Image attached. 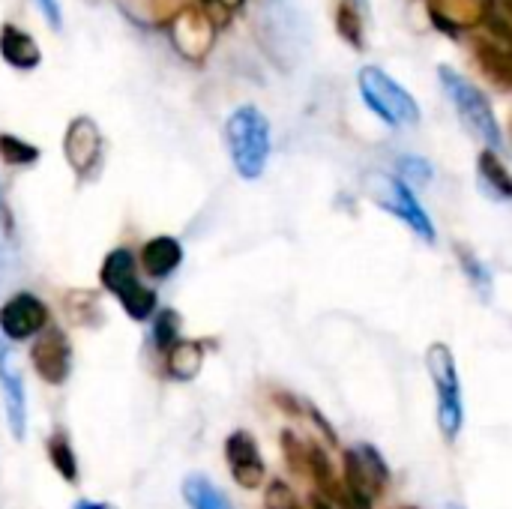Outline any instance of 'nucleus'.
Returning a JSON list of instances; mask_svg holds the SVG:
<instances>
[{
  "label": "nucleus",
  "instance_id": "15",
  "mask_svg": "<svg viewBox=\"0 0 512 509\" xmlns=\"http://www.w3.org/2000/svg\"><path fill=\"white\" fill-rule=\"evenodd\" d=\"M477 180H480V189L486 198L492 201H510L512 198V180L507 165L501 162L498 153L492 150H483L480 159H477Z\"/></svg>",
  "mask_w": 512,
  "mask_h": 509
},
{
  "label": "nucleus",
  "instance_id": "20",
  "mask_svg": "<svg viewBox=\"0 0 512 509\" xmlns=\"http://www.w3.org/2000/svg\"><path fill=\"white\" fill-rule=\"evenodd\" d=\"M48 459L54 465V471L66 480V483H75L78 477V462H75V453L66 441L63 432H54V438L48 441Z\"/></svg>",
  "mask_w": 512,
  "mask_h": 509
},
{
  "label": "nucleus",
  "instance_id": "4",
  "mask_svg": "<svg viewBox=\"0 0 512 509\" xmlns=\"http://www.w3.org/2000/svg\"><path fill=\"white\" fill-rule=\"evenodd\" d=\"M426 366H429V378L435 384V399H438V429L447 441H456L465 426V405H462L456 357L444 342H435L426 351Z\"/></svg>",
  "mask_w": 512,
  "mask_h": 509
},
{
  "label": "nucleus",
  "instance_id": "3",
  "mask_svg": "<svg viewBox=\"0 0 512 509\" xmlns=\"http://www.w3.org/2000/svg\"><path fill=\"white\" fill-rule=\"evenodd\" d=\"M360 96L369 105L375 117H381L387 126H414L420 123V105L417 99L381 66H363L357 75Z\"/></svg>",
  "mask_w": 512,
  "mask_h": 509
},
{
  "label": "nucleus",
  "instance_id": "24",
  "mask_svg": "<svg viewBox=\"0 0 512 509\" xmlns=\"http://www.w3.org/2000/svg\"><path fill=\"white\" fill-rule=\"evenodd\" d=\"M264 507L267 509H300V504H297V495H294V489H291L288 483H282V480H273V483L267 486Z\"/></svg>",
  "mask_w": 512,
  "mask_h": 509
},
{
  "label": "nucleus",
  "instance_id": "26",
  "mask_svg": "<svg viewBox=\"0 0 512 509\" xmlns=\"http://www.w3.org/2000/svg\"><path fill=\"white\" fill-rule=\"evenodd\" d=\"M282 447H285L288 465H291L294 471H303V468H306V444H300V441H297V435L285 432V438H282Z\"/></svg>",
  "mask_w": 512,
  "mask_h": 509
},
{
  "label": "nucleus",
  "instance_id": "7",
  "mask_svg": "<svg viewBox=\"0 0 512 509\" xmlns=\"http://www.w3.org/2000/svg\"><path fill=\"white\" fill-rule=\"evenodd\" d=\"M387 480L390 468L372 444H357L345 453V495L351 501L372 507V501L384 492Z\"/></svg>",
  "mask_w": 512,
  "mask_h": 509
},
{
  "label": "nucleus",
  "instance_id": "30",
  "mask_svg": "<svg viewBox=\"0 0 512 509\" xmlns=\"http://www.w3.org/2000/svg\"><path fill=\"white\" fill-rule=\"evenodd\" d=\"M345 509H369V507H363V504H357V501H351V498L345 495Z\"/></svg>",
  "mask_w": 512,
  "mask_h": 509
},
{
  "label": "nucleus",
  "instance_id": "16",
  "mask_svg": "<svg viewBox=\"0 0 512 509\" xmlns=\"http://www.w3.org/2000/svg\"><path fill=\"white\" fill-rule=\"evenodd\" d=\"M204 366V348L195 339H177L168 348V372L177 381H195Z\"/></svg>",
  "mask_w": 512,
  "mask_h": 509
},
{
  "label": "nucleus",
  "instance_id": "9",
  "mask_svg": "<svg viewBox=\"0 0 512 509\" xmlns=\"http://www.w3.org/2000/svg\"><path fill=\"white\" fill-rule=\"evenodd\" d=\"M30 360L45 384H63L72 372V345L66 333L60 327H45L30 348Z\"/></svg>",
  "mask_w": 512,
  "mask_h": 509
},
{
  "label": "nucleus",
  "instance_id": "32",
  "mask_svg": "<svg viewBox=\"0 0 512 509\" xmlns=\"http://www.w3.org/2000/svg\"><path fill=\"white\" fill-rule=\"evenodd\" d=\"M447 509H465V507H456V504H450V507H447Z\"/></svg>",
  "mask_w": 512,
  "mask_h": 509
},
{
  "label": "nucleus",
  "instance_id": "17",
  "mask_svg": "<svg viewBox=\"0 0 512 509\" xmlns=\"http://www.w3.org/2000/svg\"><path fill=\"white\" fill-rule=\"evenodd\" d=\"M183 501L189 509H234L231 501L201 474H189L183 480Z\"/></svg>",
  "mask_w": 512,
  "mask_h": 509
},
{
  "label": "nucleus",
  "instance_id": "2",
  "mask_svg": "<svg viewBox=\"0 0 512 509\" xmlns=\"http://www.w3.org/2000/svg\"><path fill=\"white\" fill-rule=\"evenodd\" d=\"M438 78H441V87L450 96L453 108L459 111L462 123L486 144V150L498 153L504 147V135H501V123H498V117L492 111L489 96L480 87H474L465 75L450 69V66H441Z\"/></svg>",
  "mask_w": 512,
  "mask_h": 509
},
{
  "label": "nucleus",
  "instance_id": "5",
  "mask_svg": "<svg viewBox=\"0 0 512 509\" xmlns=\"http://www.w3.org/2000/svg\"><path fill=\"white\" fill-rule=\"evenodd\" d=\"M99 279L105 285V291L126 309L129 318L135 321H147L156 309V294L138 279V267L129 249H114L105 255Z\"/></svg>",
  "mask_w": 512,
  "mask_h": 509
},
{
  "label": "nucleus",
  "instance_id": "13",
  "mask_svg": "<svg viewBox=\"0 0 512 509\" xmlns=\"http://www.w3.org/2000/svg\"><path fill=\"white\" fill-rule=\"evenodd\" d=\"M183 264V243L177 237H150L141 249V267L153 279H168Z\"/></svg>",
  "mask_w": 512,
  "mask_h": 509
},
{
  "label": "nucleus",
  "instance_id": "21",
  "mask_svg": "<svg viewBox=\"0 0 512 509\" xmlns=\"http://www.w3.org/2000/svg\"><path fill=\"white\" fill-rule=\"evenodd\" d=\"M0 159H3L6 165H18V168H24V165H33V162L39 159V147H33V144L21 141L18 135H6V132H0Z\"/></svg>",
  "mask_w": 512,
  "mask_h": 509
},
{
  "label": "nucleus",
  "instance_id": "14",
  "mask_svg": "<svg viewBox=\"0 0 512 509\" xmlns=\"http://www.w3.org/2000/svg\"><path fill=\"white\" fill-rule=\"evenodd\" d=\"M0 57L15 69H36L42 60V51L30 33H24L15 24H3L0 27Z\"/></svg>",
  "mask_w": 512,
  "mask_h": 509
},
{
  "label": "nucleus",
  "instance_id": "28",
  "mask_svg": "<svg viewBox=\"0 0 512 509\" xmlns=\"http://www.w3.org/2000/svg\"><path fill=\"white\" fill-rule=\"evenodd\" d=\"M75 509H114L111 504H96V501H78Z\"/></svg>",
  "mask_w": 512,
  "mask_h": 509
},
{
  "label": "nucleus",
  "instance_id": "33",
  "mask_svg": "<svg viewBox=\"0 0 512 509\" xmlns=\"http://www.w3.org/2000/svg\"><path fill=\"white\" fill-rule=\"evenodd\" d=\"M405 509H414V507H405Z\"/></svg>",
  "mask_w": 512,
  "mask_h": 509
},
{
  "label": "nucleus",
  "instance_id": "29",
  "mask_svg": "<svg viewBox=\"0 0 512 509\" xmlns=\"http://www.w3.org/2000/svg\"><path fill=\"white\" fill-rule=\"evenodd\" d=\"M312 509H333L321 495H312Z\"/></svg>",
  "mask_w": 512,
  "mask_h": 509
},
{
  "label": "nucleus",
  "instance_id": "23",
  "mask_svg": "<svg viewBox=\"0 0 512 509\" xmlns=\"http://www.w3.org/2000/svg\"><path fill=\"white\" fill-rule=\"evenodd\" d=\"M177 327H180V321H177L174 312L156 315V321H153V339H156V348H159V351H168V348L180 339V336H177Z\"/></svg>",
  "mask_w": 512,
  "mask_h": 509
},
{
  "label": "nucleus",
  "instance_id": "19",
  "mask_svg": "<svg viewBox=\"0 0 512 509\" xmlns=\"http://www.w3.org/2000/svg\"><path fill=\"white\" fill-rule=\"evenodd\" d=\"M303 474H309L324 492H330V495L339 492V489H336L333 468H330V459H327V453H324L318 444H306V468H303Z\"/></svg>",
  "mask_w": 512,
  "mask_h": 509
},
{
  "label": "nucleus",
  "instance_id": "1",
  "mask_svg": "<svg viewBox=\"0 0 512 509\" xmlns=\"http://www.w3.org/2000/svg\"><path fill=\"white\" fill-rule=\"evenodd\" d=\"M225 141L234 171L243 180H258L270 159V123L255 105H240L225 123Z\"/></svg>",
  "mask_w": 512,
  "mask_h": 509
},
{
  "label": "nucleus",
  "instance_id": "22",
  "mask_svg": "<svg viewBox=\"0 0 512 509\" xmlns=\"http://www.w3.org/2000/svg\"><path fill=\"white\" fill-rule=\"evenodd\" d=\"M339 33H342L354 48H363V15H357V6L348 3V0L339 6Z\"/></svg>",
  "mask_w": 512,
  "mask_h": 509
},
{
  "label": "nucleus",
  "instance_id": "11",
  "mask_svg": "<svg viewBox=\"0 0 512 509\" xmlns=\"http://www.w3.org/2000/svg\"><path fill=\"white\" fill-rule=\"evenodd\" d=\"M225 459H228V471H231V477H234L237 486L258 489L264 483V477H267L264 456H261L258 441L249 432L237 429V432L228 435V441H225Z\"/></svg>",
  "mask_w": 512,
  "mask_h": 509
},
{
  "label": "nucleus",
  "instance_id": "27",
  "mask_svg": "<svg viewBox=\"0 0 512 509\" xmlns=\"http://www.w3.org/2000/svg\"><path fill=\"white\" fill-rule=\"evenodd\" d=\"M36 3H39V9H42V15H45L48 27H51V30H60V27H63L60 3H57V0H36Z\"/></svg>",
  "mask_w": 512,
  "mask_h": 509
},
{
  "label": "nucleus",
  "instance_id": "6",
  "mask_svg": "<svg viewBox=\"0 0 512 509\" xmlns=\"http://www.w3.org/2000/svg\"><path fill=\"white\" fill-rule=\"evenodd\" d=\"M369 192L387 213H393L399 222H405L420 240L435 243V225H432L429 213L423 210L420 198L414 195V189L405 180H399L393 174H372L369 177Z\"/></svg>",
  "mask_w": 512,
  "mask_h": 509
},
{
  "label": "nucleus",
  "instance_id": "8",
  "mask_svg": "<svg viewBox=\"0 0 512 509\" xmlns=\"http://www.w3.org/2000/svg\"><path fill=\"white\" fill-rule=\"evenodd\" d=\"M48 324V306L36 294H15L0 306V336L12 342H24L39 336Z\"/></svg>",
  "mask_w": 512,
  "mask_h": 509
},
{
  "label": "nucleus",
  "instance_id": "25",
  "mask_svg": "<svg viewBox=\"0 0 512 509\" xmlns=\"http://www.w3.org/2000/svg\"><path fill=\"white\" fill-rule=\"evenodd\" d=\"M399 171H402L405 180H417V183H429L432 180V165L426 159H420V156H402L399 159Z\"/></svg>",
  "mask_w": 512,
  "mask_h": 509
},
{
  "label": "nucleus",
  "instance_id": "12",
  "mask_svg": "<svg viewBox=\"0 0 512 509\" xmlns=\"http://www.w3.org/2000/svg\"><path fill=\"white\" fill-rule=\"evenodd\" d=\"M63 150H66V159L78 177L93 174L102 162V135L96 129V123L90 117H75L66 129Z\"/></svg>",
  "mask_w": 512,
  "mask_h": 509
},
{
  "label": "nucleus",
  "instance_id": "10",
  "mask_svg": "<svg viewBox=\"0 0 512 509\" xmlns=\"http://www.w3.org/2000/svg\"><path fill=\"white\" fill-rule=\"evenodd\" d=\"M0 396H3V408H6V426L12 432L15 441H24L27 435V393H24V381L21 372L9 354L6 339L0 336Z\"/></svg>",
  "mask_w": 512,
  "mask_h": 509
},
{
  "label": "nucleus",
  "instance_id": "18",
  "mask_svg": "<svg viewBox=\"0 0 512 509\" xmlns=\"http://www.w3.org/2000/svg\"><path fill=\"white\" fill-rule=\"evenodd\" d=\"M477 60H480V66H483V72L495 81V84H501L504 90L510 87V54H507V48H498V45H480L477 48Z\"/></svg>",
  "mask_w": 512,
  "mask_h": 509
},
{
  "label": "nucleus",
  "instance_id": "31",
  "mask_svg": "<svg viewBox=\"0 0 512 509\" xmlns=\"http://www.w3.org/2000/svg\"><path fill=\"white\" fill-rule=\"evenodd\" d=\"M357 3H360L363 9H369V0H357Z\"/></svg>",
  "mask_w": 512,
  "mask_h": 509
}]
</instances>
